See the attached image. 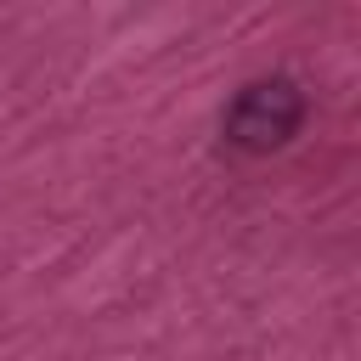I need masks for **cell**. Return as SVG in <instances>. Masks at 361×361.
Masks as SVG:
<instances>
[{
	"instance_id": "obj_1",
	"label": "cell",
	"mask_w": 361,
	"mask_h": 361,
	"mask_svg": "<svg viewBox=\"0 0 361 361\" xmlns=\"http://www.w3.org/2000/svg\"><path fill=\"white\" fill-rule=\"evenodd\" d=\"M305 124V90L293 79H254L231 96L220 130L237 152H276L299 135Z\"/></svg>"
}]
</instances>
